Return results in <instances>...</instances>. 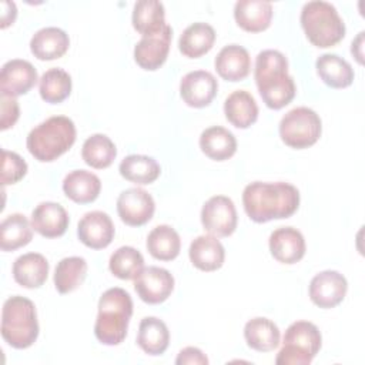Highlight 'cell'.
<instances>
[{
	"label": "cell",
	"instance_id": "obj_11",
	"mask_svg": "<svg viewBox=\"0 0 365 365\" xmlns=\"http://www.w3.org/2000/svg\"><path fill=\"white\" fill-rule=\"evenodd\" d=\"M173 38L171 26L165 24L160 31L154 34L143 36L134 47V60L144 70L160 68L168 56L170 44Z\"/></svg>",
	"mask_w": 365,
	"mask_h": 365
},
{
	"label": "cell",
	"instance_id": "obj_6",
	"mask_svg": "<svg viewBox=\"0 0 365 365\" xmlns=\"http://www.w3.org/2000/svg\"><path fill=\"white\" fill-rule=\"evenodd\" d=\"M301 26L308 40L321 48L338 44L345 36V23L336 9L322 0L304 4L301 10Z\"/></svg>",
	"mask_w": 365,
	"mask_h": 365
},
{
	"label": "cell",
	"instance_id": "obj_27",
	"mask_svg": "<svg viewBox=\"0 0 365 365\" xmlns=\"http://www.w3.org/2000/svg\"><path fill=\"white\" fill-rule=\"evenodd\" d=\"M200 148L211 160L224 161L237 151V140L231 131L221 125H212L200 135Z\"/></svg>",
	"mask_w": 365,
	"mask_h": 365
},
{
	"label": "cell",
	"instance_id": "obj_35",
	"mask_svg": "<svg viewBox=\"0 0 365 365\" xmlns=\"http://www.w3.org/2000/svg\"><path fill=\"white\" fill-rule=\"evenodd\" d=\"M87 261L83 257L63 258L54 271V285L60 294H68L77 289L86 279Z\"/></svg>",
	"mask_w": 365,
	"mask_h": 365
},
{
	"label": "cell",
	"instance_id": "obj_33",
	"mask_svg": "<svg viewBox=\"0 0 365 365\" xmlns=\"http://www.w3.org/2000/svg\"><path fill=\"white\" fill-rule=\"evenodd\" d=\"M120 174L138 185L154 182L161 173V167L153 157L143 154H131L127 155L118 167Z\"/></svg>",
	"mask_w": 365,
	"mask_h": 365
},
{
	"label": "cell",
	"instance_id": "obj_2",
	"mask_svg": "<svg viewBox=\"0 0 365 365\" xmlns=\"http://www.w3.org/2000/svg\"><path fill=\"white\" fill-rule=\"evenodd\" d=\"M254 77L264 103L272 110L285 107L295 97V83L288 74V60L278 50L258 53Z\"/></svg>",
	"mask_w": 365,
	"mask_h": 365
},
{
	"label": "cell",
	"instance_id": "obj_22",
	"mask_svg": "<svg viewBox=\"0 0 365 365\" xmlns=\"http://www.w3.org/2000/svg\"><path fill=\"white\" fill-rule=\"evenodd\" d=\"M70 46L68 34L58 27H44L30 40V50L38 60H56L66 54Z\"/></svg>",
	"mask_w": 365,
	"mask_h": 365
},
{
	"label": "cell",
	"instance_id": "obj_39",
	"mask_svg": "<svg viewBox=\"0 0 365 365\" xmlns=\"http://www.w3.org/2000/svg\"><path fill=\"white\" fill-rule=\"evenodd\" d=\"M27 173V163L13 151L1 150V184H16Z\"/></svg>",
	"mask_w": 365,
	"mask_h": 365
},
{
	"label": "cell",
	"instance_id": "obj_43",
	"mask_svg": "<svg viewBox=\"0 0 365 365\" xmlns=\"http://www.w3.org/2000/svg\"><path fill=\"white\" fill-rule=\"evenodd\" d=\"M364 34L365 33L361 31L351 44V53L354 54V57L359 64L364 63Z\"/></svg>",
	"mask_w": 365,
	"mask_h": 365
},
{
	"label": "cell",
	"instance_id": "obj_18",
	"mask_svg": "<svg viewBox=\"0 0 365 365\" xmlns=\"http://www.w3.org/2000/svg\"><path fill=\"white\" fill-rule=\"evenodd\" d=\"M31 227L46 238L61 237L68 228V214L57 202H40L31 212Z\"/></svg>",
	"mask_w": 365,
	"mask_h": 365
},
{
	"label": "cell",
	"instance_id": "obj_19",
	"mask_svg": "<svg viewBox=\"0 0 365 365\" xmlns=\"http://www.w3.org/2000/svg\"><path fill=\"white\" fill-rule=\"evenodd\" d=\"M215 70L227 81H241L251 70V57L242 46L228 44L215 57Z\"/></svg>",
	"mask_w": 365,
	"mask_h": 365
},
{
	"label": "cell",
	"instance_id": "obj_12",
	"mask_svg": "<svg viewBox=\"0 0 365 365\" xmlns=\"http://www.w3.org/2000/svg\"><path fill=\"white\" fill-rule=\"evenodd\" d=\"M137 295L147 304L164 302L174 289V277L161 267H147L134 279Z\"/></svg>",
	"mask_w": 365,
	"mask_h": 365
},
{
	"label": "cell",
	"instance_id": "obj_26",
	"mask_svg": "<svg viewBox=\"0 0 365 365\" xmlns=\"http://www.w3.org/2000/svg\"><path fill=\"white\" fill-rule=\"evenodd\" d=\"M224 113L234 127L248 128L258 118V106L248 91L235 90L225 98Z\"/></svg>",
	"mask_w": 365,
	"mask_h": 365
},
{
	"label": "cell",
	"instance_id": "obj_13",
	"mask_svg": "<svg viewBox=\"0 0 365 365\" xmlns=\"http://www.w3.org/2000/svg\"><path fill=\"white\" fill-rule=\"evenodd\" d=\"M346 289V278L338 271L327 269L311 279L309 298L319 308H334L344 301Z\"/></svg>",
	"mask_w": 365,
	"mask_h": 365
},
{
	"label": "cell",
	"instance_id": "obj_3",
	"mask_svg": "<svg viewBox=\"0 0 365 365\" xmlns=\"http://www.w3.org/2000/svg\"><path fill=\"white\" fill-rule=\"evenodd\" d=\"M133 315L130 294L118 287L103 292L98 301V314L94 335L104 345H118L127 336L128 322Z\"/></svg>",
	"mask_w": 365,
	"mask_h": 365
},
{
	"label": "cell",
	"instance_id": "obj_9",
	"mask_svg": "<svg viewBox=\"0 0 365 365\" xmlns=\"http://www.w3.org/2000/svg\"><path fill=\"white\" fill-rule=\"evenodd\" d=\"M237 210L225 195L211 197L201 210V224L214 237H230L237 228Z\"/></svg>",
	"mask_w": 365,
	"mask_h": 365
},
{
	"label": "cell",
	"instance_id": "obj_1",
	"mask_svg": "<svg viewBox=\"0 0 365 365\" xmlns=\"http://www.w3.org/2000/svg\"><path fill=\"white\" fill-rule=\"evenodd\" d=\"M242 204L255 222L291 217L299 207V191L292 184L254 181L244 188Z\"/></svg>",
	"mask_w": 365,
	"mask_h": 365
},
{
	"label": "cell",
	"instance_id": "obj_31",
	"mask_svg": "<svg viewBox=\"0 0 365 365\" xmlns=\"http://www.w3.org/2000/svg\"><path fill=\"white\" fill-rule=\"evenodd\" d=\"M33 238V227L23 214H10L0 224V248L14 251L27 245Z\"/></svg>",
	"mask_w": 365,
	"mask_h": 365
},
{
	"label": "cell",
	"instance_id": "obj_34",
	"mask_svg": "<svg viewBox=\"0 0 365 365\" xmlns=\"http://www.w3.org/2000/svg\"><path fill=\"white\" fill-rule=\"evenodd\" d=\"M148 252L160 261H171L178 257L181 240L178 232L170 225H157L147 237Z\"/></svg>",
	"mask_w": 365,
	"mask_h": 365
},
{
	"label": "cell",
	"instance_id": "obj_30",
	"mask_svg": "<svg viewBox=\"0 0 365 365\" xmlns=\"http://www.w3.org/2000/svg\"><path fill=\"white\" fill-rule=\"evenodd\" d=\"M244 338L250 348L258 352H269L279 345L281 334L271 319L257 317L245 324Z\"/></svg>",
	"mask_w": 365,
	"mask_h": 365
},
{
	"label": "cell",
	"instance_id": "obj_37",
	"mask_svg": "<svg viewBox=\"0 0 365 365\" xmlns=\"http://www.w3.org/2000/svg\"><path fill=\"white\" fill-rule=\"evenodd\" d=\"M38 91L46 103L58 104L71 93V77L63 68H50L41 76Z\"/></svg>",
	"mask_w": 365,
	"mask_h": 365
},
{
	"label": "cell",
	"instance_id": "obj_38",
	"mask_svg": "<svg viewBox=\"0 0 365 365\" xmlns=\"http://www.w3.org/2000/svg\"><path fill=\"white\" fill-rule=\"evenodd\" d=\"M108 268L111 274L120 279H135L144 268V258L141 252L133 247H120L111 254Z\"/></svg>",
	"mask_w": 365,
	"mask_h": 365
},
{
	"label": "cell",
	"instance_id": "obj_17",
	"mask_svg": "<svg viewBox=\"0 0 365 365\" xmlns=\"http://www.w3.org/2000/svg\"><path fill=\"white\" fill-rule=\"evenodd\" d=\"M271 255L282 264H295L305 255V240L294 227H279L269 235Z\"/></svg>",
	"mask_w": 365,
	"mask_h": 365
},
{
	"label": "cell",
	"instance_id": "obj_5",
	"mask_svg": "<svg viewBox=\"0 0 365 365\" xmlns=\"http://www.w3.org/2000/svg\"><path fill=\"white\" fill-rule=\"evenodd\" d=\"M1 336L16 349L31 346L38 336V321L34 304L21 295L10 297L1 309Z\"/></svg>",
	"mask_w": 365,
	"mask_h": 365
},
{
	"label": "cell",
	"instance_id": "obj_10",
	"mask_svg": "<svg viewBox=\"0 0 365 365\" xmlns=\"http://www.w3.org/2000/svg\"><path fill=\"white\" fill-rule=\"evenodd\" d=\"M154 211V200L143 188H127L117 198V212L127 225L140 227L147 224L153 218Z\"/></svg>",
	"mask_w": 365,
	"mask_h": 365
},
{
	"label": "cell",
	"instance_id": "obj_4",
	"mask_svg": "<svg viewBox=\"0 0 365 365\" xmlns=\"http://www.w3.org/2000/svg\"><path fill=\"white\" fill-rule=\"evenodd\" d=\"M76 141V125L66 115H54L36 125L27 135L29 153L41 163L63 155Z\"/></svg>",
	"mask_w": 365,
	"mask_h": 365
},
{
	"label": "cell",
	"instance_id": "obj_42",
	"mask_svg": "<svg viewBox=\"0 0 365 365\" xmlns=\"http://www.w3.org/2000/svg\"><path fill=\"white\" fill-rule=\"evenodd\" d=\"M17 9L13 1H1V29H6L9 24H11L16 20Z\"/></svg>",
	"mask_w": 365,
	"mask_h": 365
},
{
	"label": "cell",
	"instance_id": "obj_20",
	"mask_svg": "<svg viewBox=\"0 0 365 365\" xmlns=\"http://www.w3.org/2000/svg\"><path fill=\"white\" fill-rule=\"evenodd\" d=\"M190 261L201 271L211 272L222 267L225 250L214 235H200L190 244Z\"/></svg>",
	"mask_w": 365,
	"mask_h": 365
},
{
	"label": "cell",
	"instance_id": "obj_8",
	"mask_svg": "<svg viewBox=\"0 0 365 365\" xmlns=\"http://www.w3.org/2000/svg\"><path fill=\"white\" fill-rule=\"evenodd\" d=\"M322 123L319 115L308 107L289 110L279 121L281 140L292 148L301 150L314 145L321 137Z\"/></svg>",
	"mask_w": 365,
	"mask_h": 365
},
{
	"label": "cell",
	"instance_id": "obj_41",
	"mask_svg": "<svg viewBox=\"0 0 365 365\" xmlns=\"http://www.w3.org/2000/svg\"><path fill=\"white\" fill-rule=\"evenodd\" d=\"M175 364L177 365H207L208 358L201 349L195 346H187L180 351L175 359Z\"/></svg>",
	"mask_w": 365,
	"mask_h": 365
},
{
	"label": "cell",
	"instance_id": "obj_24",
	"mask_svg": "<svg viewBox=\"0 0 365 365\" xmlns=\"http://www.w3.org/2000/svg\"><path fill=\"white\" fill-rule=\"evenodd\" d=\"M101 190L100 178L87 170H74L63 180V191L67 198L78 204L93 202Z\"/></svg>",
	"mask_w": 365,
	"mask_h": 365
},
{
	"label": "cell",
	"instance_id": "obj_32",
	"mask_svg": "<svg viewBox=\"0 0 365 365\" xmlns=\"http://www.w3.org/2000/svg\"><path fill=\"white\" fill-rule=\"evenodd\" d=\"M131 20L140 34H154L167 24L164 4L158 0H140L134 4Z\"/></svg>",
	"mask_w": 365,
	"mask_h": 365
},
{
	"label": "cell",
	"instance_id": "obj_14",
	"mask_svg": "<svg viewBox=\"0 0 365 365\" xmlns=\"http://www.w3.org/2000/svg\"><path fill=\"white\" fill-rule=\"evenodd\" d=\"M218 90L217 78L205 70L187 73L180 83V94L184 103L194 108L207 107Z\"/></svg>",
	"mask_w": 365,
	"mask_h": 365
},
{
	"label": "cell",
	"instance_id": "obj_21",
	"mask_svg": "<svg viewBox=\"0 0 365 365\" xmlns=\"http://www.w3.org/2000/svg\"><path fill=\"white\" fill-rule=\"evenodd\" d=\"M237 24L250 33H258L269 27L272 4L265 0H240L234 6Z\"/></svg>",
	"mask_w": 365,
	"mask_h": 365
},
{
	"label": "cell",
	"instance_id": "obj_28",
	"mask_svg": "<svg viewBox=\"0 0 365 365\" xmlns=\"http://www.w3.org/2000/svg\"><path fill=\"white\" fill-rule=\"evenodd\" d=\"M319 78L332 88L349 87L354 81V68L338 54L325 53L315 63Z\"/></svg>",
	"mask_w": 365,
	"mask_h": 365
},
{
	"label": "cell",
	"instance_id": "obj_23",
	"mask_svg": "<svg viewBox=\"0 0 365 365\" xmlns=\"http://www.w3.org/2000/svg\"><path fill=\"white\" fill-rule=\"evenodd\" d=\"M48 275V262L38 252L20 255L13 264V278L24 288H40Z\"/></svg>",
	"mask_w": 365,
	"mask_h": 365
},
{
	"label": "cell",
	"instance_id": "obj_15",
	"mask_svg": "<svg viewBox=\"0 0 365 365\" xmlns=\"http://www.w3.org/2000/svg\"><path fill=\"white\" fill-rule=\"evenodd\" d=\"M114 224L107 212H86L77 225L78 240L88 248L103 250L108 247L114 238Z\"/></svg>",
	"mask_w": 365,
	"mask_h": 365
},
{
	"label": "cell",
	"instance_id": "obj_25",
	"mask_svg": "<svg viewBox=\"0 0 365 365\" xmlns=\"http://www.w3.org/2000/svg\"><path fill=\"white\" fill-rule=\"evenodd\" d=\"M215 41V30L208 23L190 24L178 40L180 51L188 58H198L208 53Z\"/></svg>",
	"mask_w": 365,
	"mask_h": 365
},
{
	"label": "cell",
	"instance_id": "obj_36",
	"mask_svg": "<svg viewBox=\"0 0 365 365\" xmlns=\"http://www.w3.org/2000/svg\"><path fill=\"white\" fill-rule=\"evenodd\" d=\"M115 155L117 148L106 134H93L84 141L81 148V157L84 163L97 170L110 167Z\"/></svg>",
	"mask_w": 365,
	"mask_h": 365
},
{
	"label": "cell",
	"instance_id": "obj_7",
	"mask_svg": "<svg viewBox=\"0 0 365 365\" xmlns=\"http://www.w3.org/2000/svg\"><path fill=\"white\" fill-rule=\"evenodd\" d=\"M321 332L312 322H292L285 334L282 348L279 349L275 364L278 365H308L321 349Z\"/></svg>",
	"mask_w": 365,
	"mask_h": 365
},
{
	"label": "cell",
	"instance_id": "obj_40",
	"mask_svg": "<svg viewBox=\"0 0 365 365\" xmlns=\"http://www.w3.org/2000/svg\"><path fill=\"white\" fill-rule=\"evenodd\" d=\"M0 101H1V118H0V128L7 130L16 124L20 115L19 110V103L16 97L0 94Z\"/></svg>",
	"mask_w": 365,
	"mask_h": 365
},
{
	"label": "cell",
	"instance_id": "obj_29",
	"mask_svg": "<svg viewBox=\"0 0 365 365\" xmlns=\"http://www.w3.org/2000/svg\"><path fill=\"white\" fill-rule=\"evenodd\" d=\"M137 344L148 355L164 354L170 344V331L165 322L157 317L143 318L138 327Z\"/></svg>",
	"mask_w": 365,
	"mask_h": 365
},
{
	"label": "cell",
	"instance_id": "obj_16",
	"mask_svg": "<svg viewBox=\"0 0 365 365\" xmlns=\"http://www.w3.org/2000/svg\"><path fill=\"white\" fill-rule=\"evenodd\" d=\"M37 70L27 60H9L0 73V94L17 97L29 93L37 83Z\"/></svg>",
	"mask_w": 365,
	"mask_h": 365
}]
</instances>
